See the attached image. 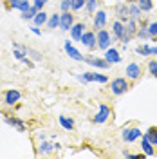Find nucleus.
Listing matches in <instances>:
<instances>
[{"label": "nucleus", "instance_id": "nucleus-34", "mask_svg": "<svg viewBox=\"0 0 157 159\" xmlns=\"http://www.w3.org/2000/svg\"><path fill=\"white\" fill-rule=\"evenodd\" d=\"M70 9V0H61V11L65 13V11Z\"/></svg>", "mask_w": 157, "mask_h": 159}, {"label": "nucleus", "instance_id": "nucleus-20", "mask_svg": "<svg viewBox=\"0 0 157 159\" xmlns=\"http://www.w3.org/2000/svg\"><path fill=\"white\" fill-rule=\"evenodd\" d=\"M38 7H36V6H31L29 9L27 11H22V18L24 20H31V18H34V15H36V13H38Z\"/></svg>", "mask_w": 157, "mask_h": 159}, {"label": "nucleus", "instance_id": "nucleus-26", "mask_svg": "<svg viewBox=\"0 0 157 159\" xmlns=\"http://www.w3.org/2000/svg\"><path fill=\"white\" fill-rule=\"evenodd\" d=\"M145 136L150 139V143H152L154 147H157V129H150L146 134H145Z\"/></svg>", "mask_w": 157, "mask_h": 159}, {"label": "nucleus", "instance_id": "nucleus-25", "mask_svg": "<svg viewBox=\"0 0 157 159\" xmlns=\"http://www.w3.org/2000/svg\"><path fill=\"white\" fill-rule=\"evenodd\" d=\"M125 31H127V34L128 36H132L134 33H136V20L134 18H130L127 22V25H125Z\"/></svg>", "mask_w": 157, "mask_h": 159}, {"label": "nucleus", "instance_id": "nucleus-3", "mask_svg": "<svg viewBox=\"0 0 157 159\" xmlns=\"http://www.w3.org/2000/svg\"><path fill=\"white\" fill-rule=\"evenodd\" d=\"M98 47L99 49H105L107 51L108 49V45L112 43V38H110V34H108V31H105V27L103 29H99L98 31Z\"/></svg>", "mask_w": 157, "mask_h": 159}, {"label": "nucleus", "instance_id": "nucleus-21", "mask_svg": "<svg viewBox=\"0 0 157 159\" xmlns=\"http://www.w3.org/2000/svg\"><path fill=\"white\" fill-rule=\"evenodd\" d=\"M60 125H61L65 130H72L74 129V121L69 119V118H65V116H60Z\"/></svg>", "mask_w": 157, "mask_h": 159}, {"label": "nucleus", "instance_id": "nucleus-14", "mask_svg": "<svg viewBox=\"0 0 157 159\" xmlns=\"http://www.w3.org/2000/svg\"><path fill=\"white\" fill-rule=\"evenodd\" d=\"M127 74L130 80H137L141 76V67H139L137 63H128L127 65Z\"/></svg>", "mask_w": 157, "mask_h": 159}, {"label": "nucleus", "instance_id": "nucleus-37", "mask_svg": "<svg viewBox=\"0 0 157 159\" xmlns=\"http://www.w3.org/2000/svg\"><path fill=\"white\" fill-rule=\"evenodd\" d=\"M31 31H33L34 34H38V36H40V34H42V31L38 29V25H34V27H31Z\"/></svg>", "mask_w": 157, "mask_h": 159}, {"label": "nucleus", "instance_id": "nucleus-2", "mask_svg": "<svg viewBox=\"0 0 157 159\" xmlns=\"http://www.w3.org/2000/svg\"><path fill=\"white\" fill-rule=\"evenodd\" d=\"M78 80L83 81V83H88V81H99V83H107L108 78L105 74H96V72H85V74H78Z\"/></svg>", "mask_w": 157, "mask_h": 159}, {"label": "nucleus", "instance_id": "nucleus-10", "mask_svg": "<svg viewBox=\"0 0 157 159\" xmlns=\"http://www.w3.org/2000/svg\"><path fill=\"white\" fill-rule=\"evenodd\" d=\"M83 61H85V63H88V65H92V67H98V69H108V65H110L107 60L92 58V56H87Z\"/></svg>", "mask_w": 157, "mask_h": 159}, {"label": "nucleus", "instance_id": "nucleus-11", "mask_svg": "<svg viewBox=\"0 0 157 159\" xmlns=\"http://www.w3.org/2000/svg\"><path fill=\"white\" fill-rule=\"evenodd\" d=\"M108 116H110V109H108L107 105H99V112L96 114L94 121H96V123H105L108 119Z\"/></svg>", "mask_w": 157, "mask_h": 159}, {"label": "nucleus", "instance_id": "nucleus-9", "mask_svg": "<svg viewBox=\"0 0 157 159\" xmlns=\"http://www.w3.org/2000/svg\"><path fill=\"white\" fill-rule=\"evenodd\" d=\"M105 24H107V13L103 9H99L98 13H96V16H94V29L99 31L105 27Z\"/></svg>", "mask_w": 157, "mask_h": 159}, {"label": "nucleus", "instance_id": "nucleus-12", "mask_svg": "<svg viewBox=\"0 0 157 159\" xmlns=\"http://www.w3.org/2000/svg\"><path fill=\"white\" fill-rule=\"evenodd\" d=\"M83 33H85V24H74V25L70 27V38L72 40H81Z\"/></svg>", "mask_w": 157, "mask_h": 159}, {"label": "nucleus", "instance_id": "nucleus-29", "mask_svg": "<svg viewBox=\"0 0 157 159\" xmlns=\"http://www.w3.org/2000/svg\"><path fill=\"white\" fill-rule=\"evenodd\" d=\"M148 69H150V74L157 76V60H152V61L148 63Z\"/></svg>", "mask_w": 157, "mask_h": 159}, {"label": "nucleus", "instance_id": "nucleus-33", "mask_svg": "<svg viewBox=\"0 0 157 159\" xmlns=\"http://www.w3.org/2000/svg\"><path fill=\"white\" fill-rule=\"evenodd\" d=\"M137 52H139V54H143V56H148V54H150V47H148V45L137 47Z\"/></svg>", "mask_w": 157, "mask_h": 159}, {"label": "nucleus", "instance_id": "nucleus-24", "mask_svg": "<svg viewBox=\"0 0 157 159\" xmlns=\"http://www.w3.org/2000/svg\"><path fill=\"white\" fill-rule=\"evenodd\" d=\"M154 7V4H152V0H139V9L148 13V11H152Z\"/></svg>", "mask_w": 157, "mask_h": 159}, {"label": "nucleus", "instance_id": "nucleus-17", "mask_svg": "<svg viewBox=\"0 0 157 159\" xmlns=\"http://www.w3.org/2000/svg\"><path fill=\"white\" fill-rule=\"evenodd\" d=\"M9 6L13 9H20V11H27L31 7L27 0H9Z\"/></svg>", "mask_w": 157, "mask_h": 159}, {"label": "nucleus", "instance_id": "nucleus-31", "mask_svg": "<svg viewBox=\"0 0 157 159\" xmlns=\"http://www.w3.org/2000/svg\"><path fill=\"white\" fill-rule=\"evenodd\" d=\"M52 148H54V145H51V143H42V145H40V150H42V152H45V154L51 152Z\"/></svg>", "mask_w": 157, "mask_h": 159}, {"label": "nucleus", "instance_id": "nucleus-35", "mask_svg": "<svg viewBox=\"0 0 157 159\" xmlns=\"http://www.w3.org/2000/svg\"><path fill=\"white\" fill-rule=\"evenodd\" d=\"M45 4H47V0H34V6H36L38 9H43Z\"/></svg>", "mask_w": 157, "mask_h": 159}, {"label": "nucleus", "instance_id": "nucleus-27", "mask_svg": "<svg viewBox=\"0 0 157 159\" xmlns=\"http://www.w3.org/2000/svg\"><path fill=\"white\" fill-rule=\"evenodd\" d=\"M85 2H87V0H70V9H74V11L81 9V7L85 6Z\"/></svg>", "mask_w": 157, "mask_h": 159}, {"label": "nucleus", "instance_id": "nucleus-1", "mask_svg": "<svg viewBox=\"0 0 157 159\" xmlns=\"http://www.w3.org/2000/svg\"><path fill=\"white\" fill-rule=\"evenodd\" d=\"M110 90H112L116 96H121V94H125V92L128 90V81L125 78L112 80V83H110Z\"/></svg>", "mask_w": 157, "mask_h": 159}, {"label": "nucleus", "instance_id": "nucleus-22", "mask_svg": "<svg viewBox=\"0 0 157 159\" xmlns=\"http://www.w3.org/2000/svg\"><path fill=\"white\" fill-rule=\"evenodd\" d=\"M47 27H49V29H56V27H60V15H52V16H49V20H47Z\"/></svg>", "mask_w": 157, "mask_h": 159}, {"label": "nucleus", "instance_id": "nucleus-4", "mask_svg": "<svg viewBox=\"0 0 157 159\" xmlns=\"http://www.w3.org/2000/svg\"><path fill=\"white\" fill-rule=\"evenodd\" d=\"M79 42H81L85 47H88V49H94V47H98V36H96L94 33H90V31H85Z\"/></svg>", "mask_w": 157, "mask_h": 159}, {"label": "nucleus", "instance_id": "nucleus-13", "mask_svg": "<svg viewBox=\"0 0 157 159\" xmlns=\"http://www.w3.org/2000/svg\"><path fill=\"white\" fill-rule=\"evenodd\" d=\"M20 99V92L15 89H11L6 92V98H4V101H6V105H15V103H18Z\"/></svg>", "mask_w": 157, "mask_h": 159}, {"label": "nucleus", "instance_id": "nucleus-6", "mask_svg": "<svg viewBox=\"0 0 157 159\" xmlns=\"http://www.w3.org/2000/svg\"><path fill=\"white\" fill-rule=\"evenodd\" d=\"M63 47H65V52H67L72 60H76V61H83V60H85V56H83V54H81V52H79L72 43H70V40L65 42V45H63Z\"/></svg>", "mask_w": 157, "mask_h": 159}, {"label": "nucleus", "instance_id": "nucleus-18", "mask_svg": "<svg viewBox=\"0 0 157 159\" xmlns=\"http://www.w3.org/2000/svg\"><path fill=\"white\" fill-rule=\"evenodd\" d=\"M141 147H143V150H145V154H146V156H154V145L150 143V139H148L146 136H143Z\"/></svg>", "mask_w": 157, "mask_h": 159}, {"label": "nucleus", "instance_id": "nucleus-19", "mask_svg": "<svg viewBox=\"0 0 157 159\" xmlns=\"http://www.w3.org/2000/svg\"><path fill=\"white\" fill-rule=\"evenodd\" d=\"M33 20H34V25H38V27H40V25L47 24V20H49V18H47V15L43 13V9H40L38 13L34 15V18H33Z\"/></svg>", "mask_w": 157, "mask_h": 159}, {"label": "nucleus", "instance_id": "nucleus-8", "mask_svg": "<svg viewBox=\"0 0 157 159\" xmlns=\"http://www.w3.org/2000/svg\"><path fill=\"white\" fill-rule=\"evenodd\" d=\"M143 136V132L139 129H127L123 130V139L127 141V143H132V141H136V139H139Z\"/></svg>", "mask_w": 157, "mask_h": 159}, {"label": "nucleus", "instance_id": "nucleus-16", "mask_svg": "<svg viewBox=\"0 0 157 159\" xmlns=\"http://www.w3.org/2000/svg\"><path fill=\"white\" fill-rule=\"evenodd\" d=\"M6 123L7 125H11V127H16L18 129V132H24L25 130V125H24V121L22 119H16V118H11V116H6Z\"/></svg>", "mask_w": 157, "mask_h": 159}, {"label": "nucleus", "instance_id": "nucleus-32", "mask_svg": "<svg viewBox=\"0 0 157 159\" xmlns=\"http://www.w3.org/2000/svg\"><path fill=\"white\" fill-rule=\"evenodd\" d=\"M137 36H139V38H143V40H148V38H150V33H148V29L143 27V29L137 33Z\"/></svg>", "mask_w": 157, "mask_h": 159}, {"label": "nucleus", "instance_id": "nucleus-36", "mask_svg": "<svg viewBox=\"0 0 157 159\" xmlns=\"http://www.w3.org/2000/svg\"><path fill=\"white\" fill-rule=\"evenodd\" d=\"M27 52H29V54H31L34 60H40V58H42V56H40V52H36V51H27Z\"/></svg>", "mask_w": 157, "mask_h": 159}, {"label": "nucleus", "instance_id": "nucleus-23", "mask_svg": "<svg viewBox=\"0 0 157 159\" xmlns=\"http://www.w3.org/2000/svg\"><path fill=\"white\" fill-rule=\"evenodd\" d=\"M128 13H130V18L137 20V18H139V15H141V9H139V6L128 4Z\"/></svg>", "mask_w": 157, "mask_h": 159}, {"label": "nucleus", "instance_id": "nucleus-5", "mask_svg": "<svg viewBox=\"0 0 157 159\" xmlns=\"http://www.w3.org/2000/svg\"><path fill=\"white\" fill-rule=\"evenodd\" d=\"M74 25V16L69 11H65L63 15H60V29L61 31H70V27Z\"/></svg>", "mask_w": 157, "mask_h": 159}, {"label": "nucleus", "instance_id": "nucleus-7", "mask_svg": "<svg viewBox=\"0 0 157 159\" xmlns=\"http://www.w3.org/2000/svg\"><path fill=\"white\" fill-rule=\"evenodd\" d=\"M112 31H114V40H123L125 36H127L125 24H123V22H119V20H116V22L112 24Z\"/></svg>", "mask_w": 157, "mask_h": 159}, {"label": "nucleus", "instance_id": "nucleus-30", "mask_svg": "<svg viewBox=\"0 0 157 159\" xmlns=\"http://www.w3.org/2000/svg\"><path fill=\"white\" fill-rule=\"evenodd\" d=\"M146 29H148V33H150V36H157V22H152Z\"/></svg>", "mask_w": 157, "mask_h": 159}, {"label": "nucleus", "instance_id": "nucleus-28", "mask_svg": "<svg viewBox=\"0 0 157 159\" xmlns=\"http://www.w3.org/2000/svg\"><path fill=\"white\" fill-rule=\"evenodd\" d=\"M96 7H98V0H87V9H88V13H94V11H96Z\"/></svg>", "mask_w": 157, "mask_h": 159}, {"label": "nucleus", "instance_id": "nucleus-38", "mask_svg": "<svg viewBox=\"0 0 157 159\" xmlns=\"http://www.w3.org/2000/svg\"><path fill=\"white\" fill-rule=\"evenodd\" d=\"M150 54H157V47H150Z\"/></svg>", "mask_w": 157, "mask_h": 159}, {"label": "nucleus", "instance_id": "nucleus-15", "mask_svg": "<svg viewBox=\"0 0 157 159\" xmlns=\"http://www.w3.org/2000/svg\"><path fill=\"white\" fill-rule=\"evenodd\" d=\"M105 60H107L108 63H119V61H121V54H119V51H116V49H107Z\"/></svg>", "mask_w": 157, "mask_h": 159}]
</instances>
